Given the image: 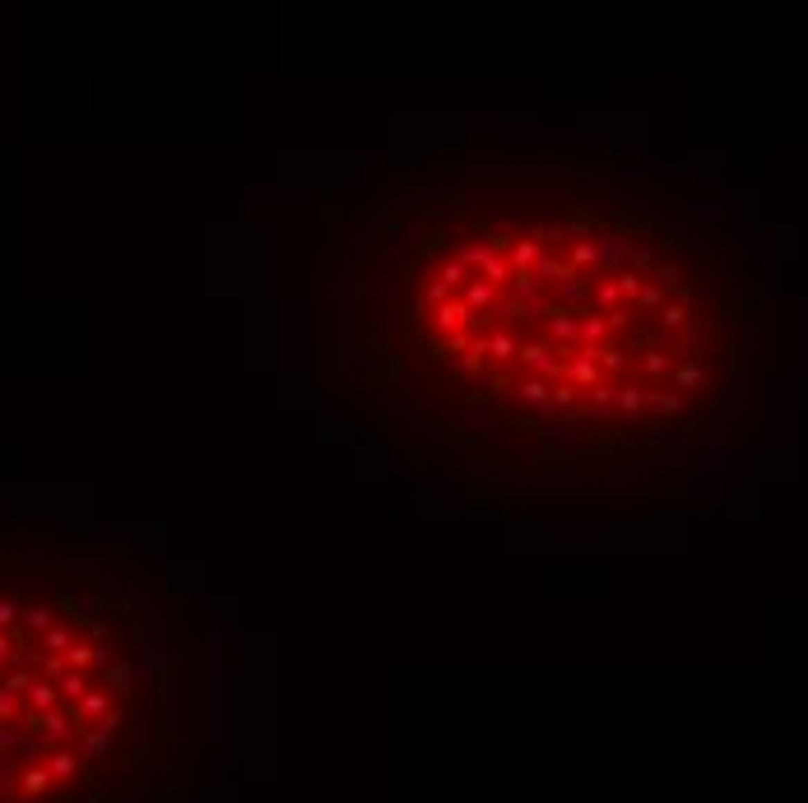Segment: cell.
<instances>
[{"label": "cell", "instance_id": "11", "mask_svg": "<svg viewBox=\"0 0 808 803\" xmlns=\"http://www.w3.org/2000/svg\"><path fill=\"white\" fill-rule=\"evenodd\" d=\"M94 660H103V650H94V646H75V650H70V664H94Z\"/></svg>", "mask_w": 808, "mask_h": 803}, {"label": "cell", "instance_id": "15", "mask_svg": "<svg viewBox=\"0 0 808 803\" xmlns=\"http://www.w3.org/2000/svg\"><path fill=\"white\" fill-rule=\"evenodd\" d=\"M576 335H581V339H599V335H604V321H586V325H576Z\"/></svg>", "mask_w": 808, "mask_h": 803}, {"label": "cell", "instance_id": "9", "mask_svg": "<svg viewBox=\"0 0 808 803\" xmlns=\"http://www.w3.org/2000/svg\"><path fill=\"white\" fill-rule=\"evenodd\" d=\"M572 376L581 381V386H595V362H590V353H586V358H576V362H572Z\"/></svg>", "mask_w": 808, "mask_h": 803}, {"label": "cell", "instance_id": "27", "mask_svg": "<svg viewBox=\"0 0 808 803\" xmlns=\"http://www.w3.org/2000/svg\"><path fill=\"white\" fill-rule=\"evenodd\" d=\"M0 650H5V636H0Z\"/></svg>", "mask_w": 808, "mask_h": 803}, {"label": "cell", "instance_id": "13", "mask_svg": "<svg viewBox=\"0 0 808 803\" xmlns=\"http://www.w3.org/2000/svg\"><path fill=\"white\" fill-rule=\"evenodd\" d=\"M432 302H446V283H441V279L423 288V307H432Z\"/></svg>", "mask_w": 808, "mask_h": 803}, {"label": "cell", "instance_id": "19", "mask_svg": "<svg viewBox=\"0 0 808 803\" xmlns=\"http://www.w3.org/2000/svg\"><path fill=\"white\" fill-rule=\"evenodd\" d=\"M47 646L51 650H70V636H65V632H47Z\"/></svg>", "mask_w": 808, "mask_h": 803}, {"label": "cell", "instance_id": "5", "mask_svg": "<svg viewBox=\"0 0 808 803\" xmlns=\"http://www.w3.org/2000/svg\"><path fill=\"white\" fill-rule=\"evenodd\" d=\"M525 362H529L534 371H553V367H558V362L548 358V348H544V344H534V348H525Z\"/></svg>", "mask_w": 808, "mask_h": 803}, {"label": "cell", "instance_id": "4", "mask_svg": "<svg viewBox=\"0 0 808 803\" xmlns=\"http://www.w3.org/2000/svg\"><path fill=\"white\" fill-rule=\"evenodd\" d=\"M511 261L520 265V274H525V265L539 261V242H511Z\"/></svg>", "mask_w": 808, "mask_h": 803}, {"label": "cell", "instance_id": "21", "mask_svg": "<svg viewBox=\"0 0 808 803\" xmlns=\"http://www.w3.org/2000/svg\"><path fill=\"white\" fill-rule=\"evenodd\" d=\"M697 381H701L697 367H683V371H678V386H697Z\"/></svg>", "mask_w": 808, "mask_h": 803}, {"label": "cell", "instance_id": "22", "mask_svg": "<svg viewBox=\"0 0 808 803\" xmlns=\"http://www.w3.org/2000/svg\"><path fill=\"white\" fill-rule=\"evenodd\" d=\"M618 400H622V409H637V404H641V395H637V390H622Z\"/></svg>", "mask_w": 808, "mask_h": 803}, {"label": "cell", "instance_id": "14", "mask_svg": "<svg viewBox=\"0 0 808 803\" xmlns=\"http://www.w3.org/2000/svg\"><path fill=\"white\" fill-rule=\"evenodd\" d=\"M460 279H465V265H460V261H446V270H441V283L451 288V283H460Z\"/></svg>", "mask_w": 808, "mask_h": 803}, {"label": "cell", "instance_id": "2", "mask_svg": "<svg viewBox=\"0 0 808 803\" xmlns=\"http://www.w3.org/2000/svg\"><path fill=\"white\" fill-rule=\"evenodd\" d=\"M479 274H483V283H488V288H493V283H502V279H507V256H498V251H493V256L479 265Z\"/></svg>", "mask_w": 808, "mask_h": 803}, {"label": "cell", "instance_id": "16", "mask_svg": "<svg viewBox=\"0 0 808 803\" xmlns=\"http://www.w3.org/2000/svg\"><path fill=\"white\" fill-rule=\"evenodd\" d=\"M446 348H451L455 358H465V348H469V335H465V330H460V335H451V344H446Z\"/></svg>", "mask_w": 808, "mask_h": 803}, {"label": "cell", "instance_id": "10", "mask_svg": "<svg viewBox=\"0 0 808 803\" xmlns=\"http://www.w3.org/2000/svg\"><path fill=\"white\" fill-rule=\"evenodd\" d=\"M520 395H525L529 404H548V386H544V381H525V386H520Z\"/></svg>", "mask_w": 808, "mask_h": 803}, {"label": "cell", "instance_id": "12", "mask_svg": "<svg viewBox=\"0 0 808 803\" xmlns=\"http://www.w3.org/2000/svg\"><path fill=\"white\" fill-rule=\"evenodd\" d=\"M595 256H599V247H590V242H576V247H572V261L576 265H590Z\"/></svg>", "mask_w": 808, "mask_h": 803}, {"label": "cell", "instance_id": "26", "mask_svg": "<svg viewBox=\"0 0 808 803\" xmlns=\"http://www.w3.org/2000/svg\"><path fill=\"white\" fill-rule=\"evenodd\" d=\"M10 618H15V608H10V603H0V627H5Z\"/></svg>", "mask_w": 808, "mask_h": 803}, {"label": "cell", "instance_id": "23", "mask_svg": "<svg viewBox=\"0 0 808 803\" xmlns=\"http://www.w3.org/2000/svg\"><path fill=\"white\" fill-rule=\"evenodd\" d=\"M24 618H28V622H33V627H47V613H42V608H28V613H24Z\"/></svg>", "mask_w": 808, "mask_h": 803}, {"label": "cell", "instance_id": "6", "mask_svg": "<svg viewBox=\"0 0 808 803\" xmlns=\"http://www.w3.org/2000/svg\"><path fill=\"white\" fill-rule=\"evenodd\" d=\"M488 353L498 358V362H507V358L516 353V339L511 335H493V339H488Z\"/></svg>", "mask_w": 808, "mask_h": 803}, {"label": "cell", "instance_id": "3", "mask_svg": "<svg viewBox=\"0 0 808 803\" xmlns=\"http://www.w3.org/2000/svg\"><path fill=\"white\" fill-rule=\"evenodd\" d=\"M488 302H493V288H488V283H483V279H469V293H465V307H469V311H483V307H488Z\"/></svg>", "mask_w": 808, "mask_h": 803}, {"label": "cell", "instance_id": "25", "mask_svg": "<svg viewBox=\"0 0 808 803\" xmlns=\"http://www.w3.org/2000/svg\"><path fill=\"white\" fill-rule=\"evenodd\" d=\"M646 367H651V371H665L669 362H665V353H651V358H646Z\"/></svg>", "mask_w": 808, "mask_h": 803}, {"label": "cell", "instance_id": "20", "mask_svg": "<svg viewBox=\"0 0 808 803\" xmlns=\"http://www.w3.org/2000/svg\"><path fill=\"white\" fill-rule=\"evenodd\" d=\"M599 302L613 307V302H618V283H604V288H599Z\"/></svg>", "mask_w": 808, "mask_h": 803}, {"label": "cell", "instance_id": "1", "mask_svg": "<svg viewBox=\"0 0 808 803\" xmlns=\"http://www.w3.org/2000/svg\"><path fill=\"white\" fill-rule=\"evenodd\" d=\"M469 321H474V316H469L465 302H441V307H437V330H451V335H460Z\"/></svg>", "mask_w": 808, "mask_h": 803}, {"label": "cell", "instance_id": "24", "mask_svg": "<svg viewBox=\"0 0 808 803\" xmlns=\"http://www.w3.org/2000/svg\"><path fill=\"white\" fill-rule=\"evenodd\" d=\"M65 692H70V696L84 692V678H79V673H70V678H65Z\"/></svg>", "mask_w": 808, "mask_h": 803}, {"label": "cell", "instance_id": "18", "mask_svg": "<svg viewBox=\"0 0 808 803\" xmlns=\"http://www.w3.org/2000/svg\"><path fill=\"white\" fill-rule=\"evenodd\" d=\"M51 771H56V775H70V771H75V757H51Z\"/></svg>", "mask_w": 808, "mask_h": 803}, {"label": "cell", "instance_id": "17", "mask_svg": "<svg viewBox=\"0 0 808 803\" xmlns=\"http://www.w3.org/2000/svg\"><path fill=\"white\" fill-rule=\"evenodd\" d=\"M33 701H37V706H51V701H56V692L42 682V687H33Z\"/></svg>", "mask_w": 808, "mask_h": 803}, {"label": "cell", "instance_id": "8", "mask_svg": "<svg viewBox=\"0 0 808 803\" xmlns=\"http://www.w3.org/2000/svg\"><path fill=\"white\" fill-rule=\"evenodd\" d=\"M553 335H558V339H572V335H576V316H572V311H553Z\"/></svg>", "mask_w": 808, "mask_h": 803}, {"label": "cell", "instance_id": "7", "mask_svg": "<svg viewBox=\"0 0 808 803\" xmlns=\"http://www.w3.org/2000/svg\"><path fill=\"white\" fill-rule=\"evenodd\" d=\"M539 288H544V283L529 274V270H525V274H516V293L525 297V302H534V297H539Z\"/></svg>", "mask_w": 808, "mask_h": 803}]
</instances>
